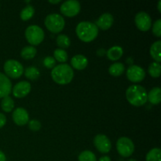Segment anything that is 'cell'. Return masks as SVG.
Returning <instances> with one entry per match:
<instances>
[{
  "label": "cell",
  "mask_w": 161,
  "mask_h": 161,
  "mask_svg": "<svg viewBox=\"0 0 161 161\" xmlns=\"http://www.w3.org/2000/svg\"><path fill=\"white\" fill-rule=\"evenodd\" d=\"M126 97L130 104L136 107L142 106L147 102V91L140 85H131L126 91Z\"/></svg>",
  "instance_id": "obj_1"
},
{
  "label": "cell",
  "mask_w": 161,
  "mask_h": 161,
  "mask_svg": "<svg viewBox=\"0 0 161 161\" xmlns=\"http://www.w3.org/2000/svg\"><path fill=\"white\" fill-rule=\"evenodd\" d=\"M51 77L58 84H68L74 77L73 69L68 64H60L52 69Z\"/></svg>",
  "instance_id": "obj_2"
},
{
  "label": "cell",
  "mask_w": 161,
  "mask_h": 161,
  "mask_svg": "<svg viewBox=\"0 0 161 161\" xmlns=\"http://www.w3.org/2000/svg\"><path fill=\"white\" fill-rule=\"evenodd\" d=\"M75 32L80 40L85 42H92L98 35V28L95 24L90 21H82L75 28Z\"/></svg>",
  "instance_id": "obj_3"
},
{
  "label": "cell",
  "mask_w": 161,
  "mask_h": 161,
  "mask_svg": "<svg viewBox=\"0 0 161 161\" xmlns=\"http://www.w3.org/2000/svg\"><path fill=\"white\" fill-rule=\"evenodd\" d=\"M45 26L52 33L58 34L64 28L65 21L62 16L58 14H51L47 16L45 19Z\"/></svg>",
  "instance_id": "obj_4"
},
{
  "label": "cell",
  "mask_w": 161,
  "mask_h": 161,
  "mask_svg": "<svg viewBox=\"0 0 161 161\" xmlns=\"http://www.w3.org/2000/svg\"><path fill=\"white\" fill-rule=\"evenodd\" d=\"M44 37V31L38 25H30L25 30V38L32 47L39 45L43 41Z\"/></svg>",
  "instance_id": "obj_5"
},
{
  "label": "cell",
  "mask_w": 161,
  "mask_h": 161,
  "mask_svg": "<svg viewBox=\"0 0 161 161\" xmlns=\"http://www.w3.org/2000/svg\"><path fill=\"white\" fill-rule=\"evenodd\" d=\"M4 72L6 76H9L12 79H18L22 75L24 72V67L19 61L16 60H8L5 62Z\"/></svg>",
  "instance_id": "obj_6"
},
{
  "label": "cell",
  "mask_w": 161,
  "mask_h": 161,
  "mask_svg": "<svg viewBox=\"0 0 161 161\" xmlns=\"http://www.w3.org/2000/svg\"><path fill=\"white\" fill-rule=\"evenodd\" d=\"M116 149L121 157H129L135 151V145L131 139L127 137H121L117 140Z\"/></svg>",
  "instance_id": "obj_7"
},
{
  "label": "cell",
  "mask_w": 161,
  "mask_h": 161,
  "mask_svg": "<svg viewBox=\"0 0 161 161\" xmlns=\"http://www.w3.org/2000/svg\"><path fill=\"white\" fill-rule=\"evenodd\" d=\"M80 9H81L80 3L76 0H69L64 2L60 7L61 14L68 17L76 16L80 13Z\"/></svg>",
  "instance_id": "obj_8"
},
{
  "label": "cell",
  "mask_w": 161,
  "mask_h": 161,
  "mask_svg": "<svg viewBox=\"0 0 161 161\" xmlns=\"http://www.w3.org/2000/svg\"><path fill=\"white\" fill-rule=\"evenodd\" d=\"M135 22L137 28L142 31H149L152 26V19L150 16L144 11H141L136 14Z\"/></svg>",
  "instance_id": "obj_9"
},
{
  "label": "cell",
  "mask_w": 161,
  "mask_h": 161,
  "mask_svg": "<svg viewBox=\"0 0 161 161\" xmlns=\"http://www.w3.org/2000/svg\"><path fill=\"white\" fill-rule=\"evenodd\" d=\"M127 77L132 83H140L146 77V72L138 65H131L127 69Z\"/></svg>",
  "instance_id": "obj_10"
},
{
  "label": "cell",
  "mask_w": 161,
  "mask_h": 161,
  "mask_svg": "<svg viewBox=\"0 0 161 161\" xmlns=\"http://www.w3.org/2000/svg\"><path fill=\"white\" fill-rule=\"evenodd\" d=\"M94 144L96 149L102 153H108L111 150V141L105 135H96L94 138Z\"/></svg>",
  "instance_id": "obj_11"
},
{
  "label": "cell",
  "mask_w": 161,
  "mask_h": 161,
  "mask_svg": "<svg viewBox=\"0 0 161 161\" xmlns=\"http://www.w3.org/2000/svg\"><path fill=\"white\" fill-rule=\"evenodd\" d=\"M30 91H31V84L28 81L19 82L13 88V94L17 98L26 97Z\"/></svg>",
  "instance_id": "obj_12"
},
{
  "label": "cell",
  "mask_w": 161,
  "mask_h": 161,
  "mask_svg": "<svg viewBox=\"0 0 161 161\" xmlns=\"http://www.w3.org/2000/svg\"><path fill=\"white\" fill-rule=\"evenodd\" d=\"M13 120L17 125L24 126L29 122V115L26 109L23 108H17L12 114Z\"/></svg>",
  "instance_id": "obj_13"
},
{
  "label": "cell",
  "mask_w": 161,
  "mask_h": 161,
  "mask_svg": "<svg viewBox=\"0 0 161 161\" xmlns=\"http://www.w3.org/2000/svg\"><path fill=\"white\" fill-rule=\"evenodd\" d=\"M12 91V83L9 79L0 72V98L9 96Z\"/></svg>",
  "instance_id": "obj_14"
},
{
  "label": "cell",
  "mask_w": 161,
  "mask_h": 161,
  "mask_svg": "<svg viewBox=\"0 0 161 161\" xmlns=\"http://www.w3.org/2000/svg\"><path fill=\"white\" fill-rule=\"evenodd\" d=\"M114 19H113V15L108 13L103 14L96 21L95 25L97 28H101L102 30H108L113 25Z\"/></svg>",
  "instance_id": "obj_15"
},
{
  "label": "cell",
  "mask_w": 161,
  "mask_h": 161,
  "mask_svg": "<svg viewBox=\"0 0 161 161\" xmlns=\"http://www.w3.org/2000/svg\"><path fill=\"white\" fill-rule=\"evenodd\" d=\"M71 64L76 70H83L87 66L88 60L84 55L77 54L71 59Z\"/></svg>",
  "instance_id": "obj_16"
},
{
  "label": "cell",
  "mask_w": 161,
  "mask_h": 161,
  "mask_svg": "<svg viewBox=\"0 0 161 161\" xmlns=\"http://www.w3.org/2000/svg\"><path fill=\"white\" fill-rule=\"evenodd\" d=\"M107 57L111 61H117L124 54V50L121 47L119 46H114L107 50Z\"/></svg>",
  "instance_id": "obj_17"
},
{
  "label": "cell",
  "mask_w": 161,
  "mask_h": 161,
  "mask_svg": "<svg viewBox=\"0 0 161 161\" xmlns=\"http://www.w3.org/2000/svg\"><path fill=\"white\" fill-rule=\"evenodd\" d=\"M147 100L153 105H158L161 102V90L160 87H154L147 94Z\"/></svg>",
  "instance_id": "obj_18"
},
{
  "label": "cell",
  "mask_w": 161,
  "mask_h": 161,
  "mask_svg": "<svg viewBox=\"0 0 161 161\" xmlns=\"http://www.w3.org/2000/svg\"><path fill=\"white\" fill-rule=\"evenodd\" d=\"M161 41L158 40L153 42L150 47V54L153 59L155 60L156 62L160 63L161 61Z\"/></svg>",
  "instance_id": "obj_19"
},
{
  "label": "cell",
  "mask_w": 161,
  "mask_h": 161,
  "mask_svg": "<svg viewBox=\"0 0 161 161\" xmlns=\"http://www.w3.org/2000/svg\"><path fill=\"white\" fill-rule=\"evenodd\" d=\"M124 70H125V66L124 65L123 63L120 62L113 63L108 68V72H109V74L115 77L120 76L124 73Z\"/></svg>",
  "instance_id": "obj_20"
},
{
  "label": "cell",
  "mask_w": 161,
  "mask_h": 161,
  "mask_svg": "<svg viewBox=\"0 0 161 161\" xmlns=\"http://www.w3.org/2000/svg\"><path fill=\"white\" fill-rule=\"evenodd\" d=\"M36 49L32 46H28L24 47L20 51V56L25 60H31L36 55Z\"/></svg>",
  "instance_id": "obj_21"
},
{
  "label": "cell",
  "mask_w": 161,
  "mask_h": 161,
  "mask_svg": "<svg viewBox=\"0 0 161 161\" xmlns=\"http://www.w3.org/2000/svg\"><path fill=\"white\" fill-rule=\"evenodd\" d=\"M57 45L60 47V49H66L69 48L71 45V40L69 37L66 35L61 34L57 37L56 39Z\"/></svg>",
  "instance_id": "obj_22"
},
{
  "label": "cell",
  "mask_w": 161,
  "mask_h": 161,
  "mask_svg": "<svg viewBox=\"0 0 161 161\" xmlns=\"http://www.w3.org/2000/svg\"><path fill=\"white\" fill-rule=\"evenodd\" d=\"M2 109L5 113H9L12 111L14 108V102L9 96L3 97L1 102Z\"/></svg>",
  "instance_id": "obj_23"
},
{
  "label": "cell",
  "mask_w": 161,
  "mask_h": 161,
  "mask_svg": "<svg viewBox=\"0 0 161 161\" xmlns=\"http://www.w3.org/2000/svg\"><path fill=\"white\" fill-rule=\"evenodd\" d=\"M34 14H35L34 7H33L32 6H31V5H28V6H27L26 7L24 8V9L21 10V12H20V19H21L22 20L26 21V20H30V19L34 16Z\"/></svg>",
  "instance_id": "obj_24"
},
{
  "label": "cell",
  "mask_w": 161,
  "mask_h": 161,
  "mask_svg": "<svg viewBox=\"0 0 161 161\" xmlns=\"http://www.w3.org/2000/svg\"><path fill=\"white\" fill-rule=\"evenodd\" d=\"M148 72L153 78L160 77L161 72V65L160 63L156 62V61L151 63L149 66V69H148Z\"/></svg>",
  "instance_id": "obj_25"
},
{
  "label": "cell",
  "mask_w": 161,
  "mask_h": 161,
  "mask_svg": "<svg viewBox=\"0 0 161 161\" xmlns=\"http://www.w3.org/2000/svg\"><path fill=\"white\" fill-rule=\"evenodd\" d=\"M25 75L26 78L29 79V80H36L39 79V75H40V72L37 68L31 66V67H28L25 69Z\"/></svg>",
  "instance_id": "obj_26"
},
{
  "label": "cell",
  "mask_w": 161,
  "mask_h": 161,
  "mask_svg": "<svg viewBox=\"0 0 161 161\" xmlns=\"http://www.w3.org/2000/svg\"><path fill=\"white\" fill-rule=\"evenodd\" d=\"M146 161H161V150L159 148L152 149L147 153Z\"/></svg>",
  "instance_id": "obj_27"
},
{
  "label": "cell",
  "mask_w": 161,
  "mask_h": 161,
  "mask_svg": "<svg viewBox=\"0 0 161 161\" xmlns=\"http://www.w3.org/2000/svg\"><path fill=\"white\" fill-rule=\"evenodd\" d=\"M53 57L55 61H58L60 63H64L68 60V53L63 49H56L53 52Z\"/></svg>",
  "instance_id": "obj_28"
},
{
  "label": "cell",
  "mask_w": 161,
  "mask_h": 161,
  "mask_svg": "<svg viewBox=\"0 0 161 161\" xmlns=\"http://www.w3.org/2000/svg\"><path fill=\"white\" fill-rule=\"evenodd\" d=\"M79 161H97V158L94 153L90 150L83 151L79 155Z\"/></svg>",
  "instance_id": "obj_29"
},
{
  "label": "cell",
  "mask_w": 161,
  "mask_h": 161,
  "mask_svg": "<svg viewBox=\"0 0 161 161\" xmlns=\"http://www.w3.org/2000/svg\"><path fill=\"white\" fill-rule=\"evenodd\" d=\"M43 65L47 69H52L56 66V61L53 57H46L43 60Z\"/></svg>",
  "instance_id": "obj_30"
},
{
  "label": "cell",
  "mask_w": 161,
  "mask_h": 161,
  "mask_svg": "<svg viewBox=\"0 0 161 161\" xmlns=\"http://www.w3.org/2000/svg\"><path fill=\"white\" fill-rule=\"evenodd\" d=\"M153 33L157 37H160L161 36V19H158L153 24Z\"/></svg>",
  "instance_id": "obj_31"
},
{
  "label": "cell",
  "mask_w": 161,
  "mask_h": 161,
  "mask_svg": "<svg viewBox=\"0 0 161 161\" xmlns=\"http://www.w3.org/2000/svg\"><path fill=\"white\" fill-rule=\"evenodd\" d=\"M28 127L32 131H38L41 128V123L37 119H31L28 122Z\"/></svg>",
  "instance_id": "obj_32"
},
{
  "label": "cell",
  "mask_w": 161,
  "mask_h": 161,
  "mask_svg": "<svg viewBox=\"0 0 161 161\" xmlns=\"http://www.w3.org/2000/svg\"><path fill=\"white\" fill-rule=\"evenodd\" d=\"M6 124V117L3 113H0V128L3 127Z\"/></svg>",
  "instance_id": "obj_33"
},
{
  "label": "cell",
  "mask_w": 161,
  "mask_h": 161,
  "mask_svg": "<svg viewBox=\"0 0 161 161\" xmlns=\"http://www.w3.org/2000/svg\"><path fill=\"white\" fill-rule=\"evenodd\" d=\"M0 161H6V155L1 150H0Z\"/></svg>",
  "instance_id": "obj_34"
},
{
  "label": "cell",
  "mask_w": 161,
  "mask_h": 161,
  "mask_svg": "<svg viewBox=\"0 0 161 161\" xmlns=\"http://www.w3.org/2000/svg\"><path fill=\"white\" fill-rule=\"evenodd\" d=\"M98 161H111V159L108 156H104V157H101Z\"/></svg>",
  "instance_id": "obj_35"
},
{
  "label": "cell",
  "mask_w": 161,
  "mask_h": 161,
  "mask_svg": "<svg viewBox=\"0 0 161 161\" xmlns=\"http://www.w3.org/2000/svg\"><path fill=\"white\" fill-rule=\"evenodd\" d=\"M97 55H98V56L102 57L105 53V50H104V49H100L99 50H97Z\"/></svg>",
  "instance_id": "obj_36"
},
{
  "label": "cell",
  "mask_w": 161,
  "mask_h": 161,
  "mask_svg": "<svg viewBox=\"0 0 161 161\" xmlns=\"http://www.w3.org/2000/svg\"><path fill=\"white\" fill-rule=\"evenodd\" d=\"M49 3H52V4H58L59 3H61V0H56V1H52V0H50Z\"/></svg>",
  "instance_id": "obj_37"
},
{
  "label": "cell",
  "mask_w": 161,
  "mask_h": 161,
  "mask_svg": "<svg viewBox=\"0 0 161 161\" xmlns=\"http://www.w3.org/2000/svg\"><path fill=\"white\" fill-rule=\"evenodd\" d=\"M157 9H158V11L161 13V1L158 2V5H157Z\"/></svg>",
  "instance_id": "obj_38"
},
{
  "label": "cell",
  "mask_w": 161,
  "mask_h": 161,
  "mask_svg": "<svg viewBox=\"0 0 161 161\" xmlns=\"http://www.w3.org/2000/svg\"><path fill=\"white\" fill-rule=\"evenodd\" d=\"M128 161H138V160H135V159H130V160H129Z\"/></svg>",
  "instance_id": "obj_39"
}]
</instances>
